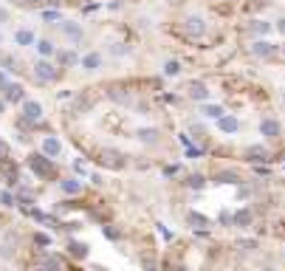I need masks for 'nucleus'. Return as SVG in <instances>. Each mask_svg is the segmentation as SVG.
<instances>
[{
	"mask_svg": "<svg viewBox=\"0 0 285 271\" xmlns=\"http://www.w3.org/2000/svg\"><path fill=\"white\" fill-rule=\"evenodd\" d=\"M28 167L34 170L40 178H57V167H54V161H48V156H40V153H34V156H28Z\"/></svg>",
	"mask_w": 285,
	"mask_h": 271,
	"instance_id": "f257e3e1",
	"label": "nucleus"
},
{
	"mask_svg": "<svg viewBox=\"0 0 285 271\" xmlns=\"http://www.w3.org/2000/svg\"><path fill=\"white\" fill-rule=\"evenodd\" d=\"M184 34L192 37V40L203 37V34H206V20L200 17V14H190V17H184Z\"/></svg>",
	"mask_w": 285,
	"mask_h": 271,
	"instance_id": "f03ea898",
	"label": "nucleus"
},
{
	"mask_svg": "<svg viewBox=\"0 0 285 271\" xmlns=\"http://www.w3.org/2000/svg\"><path fill=\"white\" fill-rule=\"evenodd\" d=\"M43 119V105L40 102H34V99H28V102H23V119H20V124H34Z\"/></svg>",
	"mask_w": 285,
	"mask_h": 271,
	"instance_id": "7ed1b4c3",
	"label": "nucleus"
},
{
	"mask_svg": "<svg viewBox=\"0 0 285 271\" xmlns=\"http://www.w3.org/2000/svg\"><path fill=\"white\" fill-rule=\"evenodd\" d=\"M99 161H102V167H110V170H119V167H124V156H121L119 150H102L99 153Z\"/></svg>",
	"mask_w": 285,
	"mask_h": 271,
	"instance_id": "20e7f679",
	"label": "nucleus"
},
{
	"mask_svg": "<svg viewBox=\"0 0 285 271\" xmlns=\"http://www.w3.org/2000/svg\"><path fill=\"white\" fill-rule=\"evenodd\" d=\"M187 96L195 99V102H206V99H209V88H206V82H200V79H192L190 85H187Z\"/></svg>",
	"mask_w": 285,
	"mask_h": 271,
	"instance_id": "39448f33",
	"label": "nucleus"
},
{
	"mask_svg": "<svg viewBox=\"0 0 285 271\" xmlns=\"http://www.w3.org/2000/svg\"><path fill=\"white\" fill-rule=\"evenodd\" d=\"M251 54H254L257 60H268V57L277 54V45L268 43V40H254V43H251Z\"/></svg>",
	"mask_w": 285,
	"mask_h": 271,
	"instance_id": "423d86ee",
	"label": "nucleus"
},
{
	"mask_svg": "<svg viewBox=\"0 0 285 271\" xmlns=\"http://www.w3.org/2000/svg\"><path fill=\"white\" fill-rule=\"evenodd\" d=\"M34 77L40 79V82H54V79H57V71H54V65L48 60H40L34 65Z\"/></svg>",
	"mask_w": 285,
	"mask_h": 271,
	"instance_id": "0eeeda50",
	"label": "nucleus"
},
{
	"mask_svg": "<svg viewBox=\"0 0 285 271\" xmlns=\"http://www.w3.org/2000/svg\"><path fill=\"white\" fill-rule=\"evenodd\" d=\"M260 136H266V139L283 136V124L277 122V119H263V122H260Z\"/></svg>",
	"mask_w": 285,
	"mask_h": 271,
	"instance_id": "6e6552de",
	"label": "nucleus"
},
{
	"mask_svg": "<svg viewBox=\"0 0 285 271\" xmlns=\"http://www.w3.org/2000/svg\"><path fill=\"white\" fill-rule=\"evenodd\" d=\"M249 161H254V164H266V161H271V153H268L266 144H251L249 147Z\"/></svg>",
	"mask_w": 285,
	"mask_h": 271,
	"instance_id": "1a4fd4ad",
	"label": "nucleus"
},
{
	"mask_svg": "<svg viewBox=\"0 0 285 271\" xmlns=\"http://www.w3.org/2000/svg\"><path fill=\"white\" fill-rule=\"evenodd\" d=\"M43 153L48 158H57L62 153V144H60V139H57V136H45L43 139Z\"/></svg>",
	"mask_w": 285,
	"mask_h": 271,
	"instance_id": "9d476101",
	"label": "nucleus"
},
{
	"mask_svg": "<svg viewBox=\"0 0 285 271\" xmlns=\"http://www.w3.org/2000/svg\"><path fill=\"white\" fill-rule=\"evenodd\" d=\"M217 122V127H220V130L226 133V136H232V133H237L240 130V122H237V119H234V116H220V119H215Z\"/></svg>",
	"mask_w": 285,
	"mask_h": 271,
	"instance_id": "9b49d317",
	"label": "nucleus"
},
{
	"mask_svg": "<svg viewBox=\"0 0 285 271\" xmlns=\"http://www.w3.org/2000/svg\"><path fill=\"white\" fill-rule=\"evenodd\" d=\"M3 93H6V102H23V99H26V90H23V85H9V82H6Z\"/></svg>",
	"mask_w": 285,
	"mask_h": 271,
	"instance_id": "f8f14e48",
	"label": "nucleus"
},
{
	"mask_svg": "<svg viewBox=\"0 0 285 271\" xmlns=\"http://www.w3.org/2000/svg\"><path fill=\"white\" fill-rule=\"evenodd\" d=\"M251 220H254V215H251V209H237L232 215V223L234 226H240V229H246V226H251Z\"/></svg>",
	"mask_w": 285,
	"mask_h": 271,
	"instance_id": "ddd939ff",
	"label": "nucleus"
},
{
	"mask_svg": "<svg viewBox=\"0 0 285 271\" xmlns=\"http://www.w3.org/2000/svg\"><path fill=\"white\" fill-rule=\"evenodd\" d=\"M136 139L141 141V144H156V141H158V130H156V127H141V130H136Z\"/></svg>",
	"mask_w": 285,
	"mask_h": 271,
	"instance_id": "4468645a",
	"label": "nucleus"
},
{
	"mask_svg": "<svg viewBox=\"0 0 285 271\" xmlns=\"http://www.w3.org/2000/svg\"><path fill=\"white\" fill-rule=\"evenodd\" d=\"M62 34L68 37L71 43H79V40H82V28H79L77 23H62Z\"/></svg>",
	"mask_w": 285,
	"mask_h": 271,
	"instance_id": "2eb2a0df",
	"label": "nucleus"
},
{
	"mask_svg": "<svg viewBox=\"0 0 285 271\" xmlns=\"http://www.w3.org/2000/svg\"><path fill=\"white\" fill-rule=\"evenodd\" d=\"M187 223H190L192 229H203V226H209V218L200 215V212H187Z\"/></svg>",
	"mask_w": 285,
	"mask_h": 271,
	"instance_id": "dca6fc26",
	"label": "nucleus"
},
{
	"mask_svg": "<svg viewBox=\"0 0 285 271\" xmlns=\"http://www.w3.org/2000/svg\"><path fill=\"white\" fill-rule=\"evenodd\" d=\"M107 96H110L113 102H119V105H130V102H133V96H130L124 88H113V90H107Z\"/></svg>",
	"mask_w": 285,
	"mask_h": 271,
	"instance_id": "f3484780",
	"label": "nucleus"
},
{
	"mask_svg": "<svg viewBox=\"0 0 285 271\" xmlns=\"http://www.w3.org/2000/svg\"><path fill=\"white\" fill-rule=\"evenodd\" d=\"M99 65H102V57H99V54H88V57H82V68L85 71H99Z\"/></svg>",
	"mask_w": 285,
	"mask_h": 271,
	"instance_id": "a211bd4d",
	"label": "nucleus"
},
{
	"mask_svg": "<svg viewBox=\"0 0 285 271\" xmlns=\"http://www.w3.org/2000/svg\"><path fill=\"white\" fill-rule=\"evenodd\" d=\"M14 43H17V45H34V31H28V28H20L17 34H14Z\"/></svg>",
	"mask_w": 285,
	"mask_h": 271,
	"instance_id": "6ab92c4d",
	"label": "nucleus"
},
{
	"mask_svg": "<svg viewBox=\"0 0 285 271\" xmlns=\"http://www.w3.org/2000/svg\"><path fill=\"white\" fill-rule=\"evenodd\" d=\"M215 181L217 184H240V175L234 173V170H229V173H217Z\"/></svg>",
	"mask_w": 285,
	"mask_h": 271,
	"instance_id": "aec40b11",
	"label": "nucleus"
},
{
	"mask_svg": "<svg viewBox=\"0 0 285 271\" xmlns=\"http://www.w3.org/2000/svg\"><path fill=\"white\" fill-rule=\"evenodd\" d=\"M68 252L74 254L77 260H85V257H88V246H85V243H77V240H71V243H68Z\"/></svg>",
	"mask_w": 285,
	"mask_h": 271,
	"instance_id": "412c9836",
	"label": "nucleus"
},
{
	"mask_svg": "<svg viewBox=\"0 0 285 271\" xmlns=\"http://www.w3.org/2000/svg\"><path fill=\"white\" fill-rule=\"evenodd\" d=\"M79 189H82V184H79V178H65V181H62V192L77 195Z\"/></svg>",
	"mask_w": 285,
	"mask_h": 271,
	"instance_id": "4be33fe9",
	"label": "nucleus"
},
{
	"mask_svg": "<svg viewBox=\"0 0 285 271\" xmlns=\"http://www.w3.org/2000/svg\"><path fill=\"white\" fill-rule=\"evenodd\" d=\"M200 113L206 116V119H220V116H223V107L220 105H203L200 107Z\"/></svg>",
	"mask_w": 285,
	"mask_h": 271,
	"instance_id": "5701e85b",
	"label": "nucleus"
},
{
	"mask_svg": "<svg viewBox=\"0 0 285 271\" xmlns=\"http://www.w3.org/2000/svg\"><path fill=\"white\" fill-rule=\"evenodd\" d=\"M251 31L260 37H266L268 31H271V23H266V20H251Z\"/></svg>",
	"mask_w": 285,
	"mask_h": 271,
	"instance_id": "b1692460",
	"label": "nucleus"
},
{
	"mask_svg": "<svg viewBox=\"0 0 285 271\" xmlns=\"http://www.w3.org/2000/svg\"><path fill=\"white\" fill-rule=\"evenodd\" d=\"M37 51L43 54V57H51V54H54V43H51V40H37Z\"/></svg>",
	"mask_w": 285,
	"mask_h": 271,
	"instance_id": "393cba45",
	"label": "nucleus"
},
{
	"mask_svg": "<svg viewBox=\"0 0 285 271\" xmlns=\"http://www.w3.org/2000/svg\"><path fill=\"white\" fill-rule=\"evenodd\" d=\"M40 266L43 269H62V260L60 257H40Z\"/></svg>",
	"mask_w": 285,
	"mask_h": 271,
	"instance_id": "a878e982",
	"label": "nucleus"
},
{
	"mask_svg": "<svg viewBox=\"0 0 285 271\" xmlns=\"http://www.w3.org/2000/svg\"><path fill=\"white\" fill-rule=\"evenodd\" d=\"M187 186H192V189H203V186H206V178H203V175H190Z\"/></svg>",
	"mask_w": 285,
	"mask_h": 271,
	"instance_id": "bb28decb",
	"label": "nucleus"
},
{
	"mask_svg": "<svg viewBox=\"0 0 285 271\" xmlns=\"http://www.w3.org/2000/svg\"><path fill=\"white\" fill-rule=\"evenodd\" d=\"M164 74H167V77H178V74H181V62L170 60V62L164 65Z\"/></svg>",
	"mask_w": 285,
	"mask_h": 271,
	"instance_id": "cd10ccee",
	"label": "nucleus"
},
{
	"mask_svg": "<svg viewBox=\"0 0 285 271\" xmlns=\"http://www.w3.org/2000/svg\"><path fill=\"white\" fill-rule=\"evenodd\" d=\"M43 20H45V23H57V20H60V11H57V9H45Z\"/></svg>",
	"mask_w": 285,
	"mask_h": 271,
	"instance_id": "c85d7f7f",
	"label": "nucleus"
},
{
	"mask_svg": "<svg viewBox=\"0 0 285 271\" xmlns=\"http://www.w3.org/2000/svg\"><path fill=\"white\" fill-rule=\"evenodd\" d=\"M34 243L37 246H51V235H43V232H40V235H34Z\"/></svg>",
	"mask_w": 285,
	"mask_h": 271,
	"instance_id": "c756f323",
	"label": "nucleus"
},
{
	"mask_svg": "<svg viewBox=\"0 0 285 271\" xmlns=\"http://www.w3.org/2000/svg\"><path fill=\"white\" fill-rule=\"evenodd\" d=\"M104 237H107V240H119V229H113V226H104Z\"/></svg>",
	"mask_w": 285,
	"mask_h": 271,
	"instance_id": "7c9ffc66",
	"label": "nucleus"
},
{
	"mask_svg": "<svg viewBox=\"0 0 285 271\" xmlns=\"http://www.w3.org/2000/svg\"><path fill=\"white\" fill-rule=\"evenodd\" d=\"M110 54H113V57H116V54H119V57H124V54H127V48H124V45H119V43H113L110 45Z\"/></svg>",
	"mask_w": 285,
	"mask_h": 271,
	"instance_id": "2f4dec72",
	"label": "nucleus"
},
{
	"mask_svg": "<svg viewBox=\"0 0 285 271\" xmlns=\"http://www.w3.org/2000/svg\"><path fill=\"white\" fill-rule=\"evenodd\" d=\"M0 203H3V206H14V198H11L9 192H0Z\"/></svg>",
	"mask_w": 285,
	"mask_h": 271,
	"instance_id": "473e14b6",
	"label": "nucleus"
},
{
	"mask_svg": "<svg viewBox=\"0 0 285 271\" xmlns=\"http://www.w3.org/2000/svg\"><path fill=\"white\" fill-rule=\"evenodd\" d=\"M62 62H65V65H74V62H77V54H74V51H65V54H62Z\"/></svg>",
	"mask_w": 285,
	"mask_h": 271,
	"instance_id": "72a5a7b5",
	"label": "nucleus"
},
{
	"mask_svg": "<svg viewBox=\"0 0 285 271\" xmlns=\"http://www.w3.org/2000/svg\"><path fill=\"white\" fill-rule=\"evenodd\" d=\"M237 246H240L243 252H249V249H257V243H254V240H237Z\"/></svg>",
	"mask_w": 285,
	"mask_h": 271,
	"instance_id": "f704fd0d",
	"label": "nucleus"
},
{
	"mask_svg": "<svg viewBox=\"0 0 285 271\" xmlns=\"http://www.w3.org/2000/svg\"><path fill=\"white\" fill-rule=\"evenodd\" d=\"M3 158H9V144L0 139V161H3Z\"/></svg>",
	"mask_w": 285,
	"mask_h": 271,
	"instance_id": "c9c22d12",
	"label": "nucleus"
},
{
	"mask_svg": "<svg viewBox=\"0 0 285 271\" xmlns=\"http://www.w3.org/2000/svg\"><path fill=\"white\" fill-rule=\"evenodd\" d=\"M14 3H17V6H28V9H31V6H37V3H40V0H14Z\"/></svg>",
	"mask_w": 285,
	"mask_h": 271,
	"instance_id": "e433bc0d",
	"label": "nucleus"
},
{
	"mask_svg": "<svg viewBox=\"0 0 285 271\" xmlns=\"http://www.w3.org/2000/svg\"><path fill=\"white\" fill-rule=\"evenodd\" d=\"M158 232H161V235H164L167 240H173V232H170V229H164V226H161V223H158Z\"/></svg>",
	"mask_w": 285,
	"mask_h": 271,
	"instance_id": "4c0bfd02",
	"label": "nucleus"
},
{
	"mask_svg": "<svg viewBox=\"0 0 285 271\" xmlns=\"http://www.w3.org/2000/svg\"><path fill=\"white\" fill-rule=\"evenodd\" d=\"M6 20H9V11H6V9H3V6H0V26H3Z\"/></svg>",
	"mask_w": 285,
	"mask_h": 271,
	"instance_id": "58836bf2",
	"label": "nucleus"
},
{
	"mask_svg": "<svg viewBox=\"0 0 285 271\" xmlns=\"http://www.w3.org/2000/svg\"><path fill=\"white\" fill-rule=\"evenodd\" d=\"M220 223H232V215H229V212H220Z\"/></svg>",
	"mask_w": 285,
	"mask_h": 271,
	"instance_id": "ea45409f",
	"label": "nucleus"
},
{
	"mask_svg": "<svg viewBox=\"0 0 285 271\" xmlns=\"http://www.w3.org/2000/svg\"><path fill=\"white\" fill-rule=\"evenodd\" d=\"M277 31H280V34H283V37H285V17H283V20H280V23H277Z\"/></svg>",
	"mask_w": 285,
	"mask_h": 271,
	"instance_id": "a19ab883",
	"label": "nucleus"
},
{
	"mask_svg": "<svg viewBox=\"0 0 285 271\" xmlns=\"http://www.w3.org/2000/svg\"><path fill=\"white\" fill-rule=\"evenodd\" d=\"M45 3H48L51 9H57V6H62V0H45Z\"/></svg>",
	"mask_w": 285,
	"mask_h": 271,
	"instance_id": "79ce46f5",
	"label": "nucleus"
},
{
	"mask_svg": "<svg viewBox=\"0 0 285 271\" xmlns=\"http://www.w3.org/2000/svg\"><path fill=\"white\" fill-rule=\"evenodd\" d=\"M3 88H6V74L0 71V90H3Z\"/></svg>",
	"mask_w": 285,
	"mask_h": 271,
	"instance_id": "37998d69",
	"label": "nucleus"
},
{
	"mask_svg": "<svg viewBox=\"0 0 285 271\" xmlns=\"http://www.w3.org/2000/svg\"><path fill=\"white\" fill-rule=\"evenodd\" d=\"M3 110H6V99H0V113H3Z\"/></svg>",
	"mask_w": 285,
	"mask_h": 271,
	"instance_id": "c03bdc74",
	"label": "nucleus"
}]
</instances>
